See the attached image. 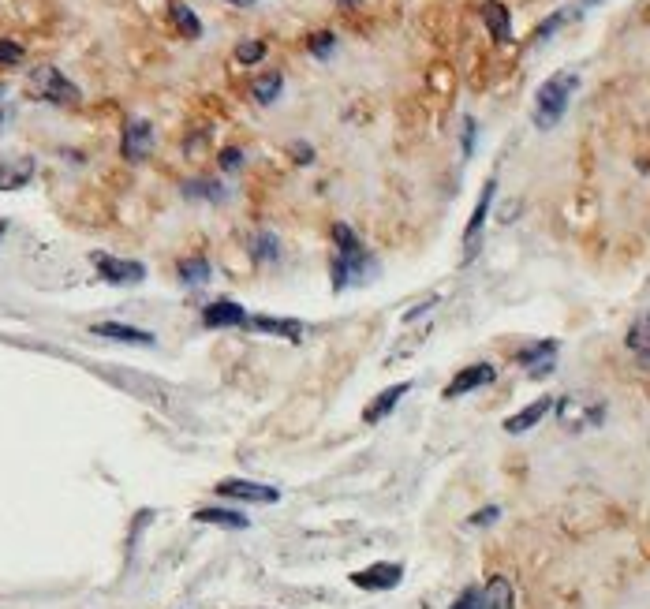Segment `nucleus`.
<instances>
[{
    "instance_id": "obj_1",
    "label": "nucleus",
    "mask_w": 650,
    "mask_h": 609,
    "mask_svg": "<svg viewBox=\"0 0 650 609\" xmlns=\"http://www.w3.org/2000/svg\"><path fill=\"white\" fill-rule=\"evenodd\" d=\"M580 90V75L576 71H557V75H550L546 83L538 86L535 94V113H531V120H535L538 131H553L561 120H565L568 105H572V94Z\"/></svg>"
},
{
    "instance_id": "obj_2",
    "label": "nucleus",
    "mask_w": 650,
    "mask_h": 609,
    "mask_svg": "<svg viewBox=\"0 0 650 609\" xmlns=\"http://www.w3.org/2000/svg\"><path fill=\"white\" fill-rule=\"evenodd\" d=\"M333 243H337V255H333V288L344 292V288H352V284H359L367 277L370 255L348 225H333Z\"/></svg>"
},
{
    "instance_id": "obj_3",
    "label": "nucleus",
    "mask_w": 650,
    "mask_h": 609,
    "mask_svg": "<svg viewBox=\"0 0 650 609\" xmlns=\"http://www.w3.org/2000/svg\"><path fill=\"white\" fill-rule=\"evenodd\" d=\"M27 86L38 101H49V105H60V109H68V105H79V101H83V90L71 83L60 68H53V64H42V68L30 71Z\"/></svg>"
},
{
    "instance_id": "obj_4",
    "label": "nucleus",
    "mask_w": 650,
    "mask_h": 609,
    "mask_svg": "<svg viewBox=\"0 0 650 609\" xmlns=\"http://www.w3.org/2000/svg\"><path fill=\"white\" fill-rule=\"evenodd\" d=\"M90 262H94V270H98L101 281L113 284V288H128V284L146 281V266L135 262V258H116V255L98 251V255H90Z\"/></svg>"
},
{
    "instance_id": "obj_5",
    "label": "nucleus",
    "mask_w": 650,
    "mask_h": 609,
    "mask_svg": "<svg viewBox=\"0 0 650 609\" xmlns=\"http://www.w3.org/2000/svg\"><path fill=\"white\" fill-rule=\"evenodd\" d=\"M453 609H512V587L505 576H494L486 587H467Z\"/></svg>"
},
{
    "instance_id": "obj_6",
    "label": "nucleus",
    "mask_w": 650,
    "mask_h": 609,
    "mask_svg": "<svg viewBox=\"0 0 650 609\" xmlns=\"http://www.w3.org/2000/svg\"><path fill=\"white\" fill-rule=\"evenodd\" d=\"M557 415H561V426H565V430H576V434H580V430L598 426L606 419V404H602V400H591V397H568V400H561Z\"/></svg>"
},
{
    "instance_id": "obj_7",
    "label": "nucleus",
    "mask_w": 650,
    "mask_h": 609,
    "mask_svg": "<svg viewBox=\"0 0 650 609\" xmlns=\"http://www.w3.org/2000/svg\"><path fill=\"white\" fill-rule=\"evenodd\" d=\"M494 191H497V180H486L479 202H475V210H471V221H467V228H464V262H475V255H479L482 232H486V217H490V206H494Z\"/></svg>"
},
{
    "instance_id": "obj_8",
    "label": "nucleus",
    "mask_w": 650,
    "mask_h": 609,
    "mask_svg": "<svg viewBox=\"0 0 650 609\" xmlns=\"http://www.w3.org/2000/svg\"><path fill=\"white\" fill-rule=\"evenodd\" d=\"M217 497H232V501H247V505H277L281 490L255 479H225L217 482Z\"/></svg>"
},
{
    "instance_id": "obj_9",
    "label": "nucleus",
    "mask_w": 650,
    "mask_h": 609,
    "mask_svg": "<svg viewBox=\"0 0 650 609\" xmlns=\"http://www.w3.org/2000/svg\"><path fill=\"white\" fill-rule=\"evenodd\" d=\"M154 150V128H150V120H142V116H131L128 124H124V139H120V154L124 161L131 165H139L146 161Z\"/></svg>"
},
{
    "instance_id": "obj_10",
    "label": "nucleus",
    "mask_w": 650,
    "mask_h": 609,
    "mask_svg": "<svg viewBox=\"0 0 650 609\" xmlns=\"http://www.w3.org/2000/svg\"><path fill=\"white\" fill-rule=\"evenodd\" d=\"M400 580H404V565H396V561H374V565L352 572V583L359 591H393L400 587Z\"/></svg>"
},
{
    "instance_id": "obj_11",
    "label": "nucleus",
    "mask_w": 650,
    "mask_h": 609,
    "mask_svg": "<svg viewBox=\"0 0 650 609\" xmlns=\"http://www.w3.org/2000/svg\"><path fill=\"white\" fill-rule=\"evenodd\" d=\"M557 352H561V340H538V344H531V348L516 352V363H520V367L538 382V378H546V374L553 370Z\"/></svg>"
},
{
    "instance_id": "obj_12",
    "label": "nucleus",
    "mask_w": 650,
    "mask_h": 609,
    "mask_svg": "<svg viewBox=\"0 0 650 609\" xmlns=\"http://www.w3.org/2000/svg\"><path fill=\"white\" fill-rule=\"evenodd\" d=\"M494 378H497V370L490 367V363H471V367H464L453 382L445 385V393H441V397H445V400L467 397V393H475V389H482V385H490Z\"/></svg>"
},
{
    "instance_id": "obj_13",
    "label": "nucleus",
    "mask_w": 650,
    "mask_h": 609,
    "mask_svg": "<svg viewBox=\"0 0 650 609\" xmlns=\"http://www.w3.org/2000/svg\"><path fill=\"white\" fill-rule=\"evenodd\" d=\"M202 322L210 329H247V311L232 299H217L202 311Z\"/></svg>"
},
{
    "instance_id": "obj_14",
    "label": "nucleus",
    "mask_w": 650,
    "mask_h": 609,
    "mask_svg": "<svg viewBox=\"0 0 650 609\" xmlns=\"http://www.w3.org/2000/svg\"><path fill=\"white\" fill-rule=\"evenodd\" d=\"M408 393H411V382H396V385H389V389H382V393L367 404L363 419H367V423H382V419H389V415L400 408V400L408 397Z\"/></svg>"
},
{
    "instance_id": "obj_15",
    "label": "nucleus",
    "mask_w": 650,
    "mask_h": 609,
    "mask_svg": "<svg viewBox=\"0 0 650 609\" xmlns=\"http://www.w3.org/2000/svg\"><path fill=\"white\" fill-rule=\"evenodd\" d=\"M247 329H258V333L284 337V340L303 337V322L299 318H273V314H247Z\"/></svg>"
},
{
    "instance_id": "obj_16",
    "label": "nucleus",
    "mask_w": 650,
    "mask_h": 609,
    "mask_svg": "<svg viewBox=\"0 0 650 609\" xmlns=\"http://www.w3.org/2000/svg\"><path fill=\"white\" fill-rule=\"evenodd\" d=\"M482 23H486V30H490V34H494L497 45L512 42V15H509V8H505L501 0H486V4H482Z\"/></svg>"
},
{
    "instance_id": "obj_17",
    "label": "nucleus",
    "mask_w": 650,
    "mask_h": 609,
    "mask_svg": "<svg viewBox=\"0 0 650 609\" xmlns=\"http://www.w3.org/2000/svg\"><path fill=\"white\" fill-rule=\"evenodd\" d=\"M195 520L198 524L225 527V531H247L251 527V520L240 509H221V505H202V509H195Z\"/></svg>"
},
{
    "instance_id": "obj_18",
    "label": "nucleus",
    "mask_w": 650,
    "mask_h": 609,
    "mask_svg": "<svg viewBox=\"0 0 650 609\" xmlns=\"http://www.w3.org/2000/svg\"><path fill=\"white\" fill-rule=\"evenodd\" d=\"M98 337H109V340H120V344H139V348H150L154 344V333L150 329H139V326H124V322H98V326H90Z\"/></svg>"
},
{
    "instance_id": "obj_19",
    "label": "nucleus",
    "mask_w": 650,
    "mask_h": 609,
    "mask_svg": "<svg viewBox=\"0 0 650 609\" xmlns=\"http://www.w3.org/2000/svg\"><path fill=\"white\" fill-rule=\"evenodd\" d=\"M553 404H557L553 397L531 400L523 411H516V415H509V419H505V430H509V434H527L531 426H538V419H546V411H550Z\"/></svg>"
},
{
    "instance_id": "obj_20",
    "label": "nucleus",
    "mask_w": 650,
    "mask_h": 609,
    "mask_svg": "<svg viewBox=\"0 0 650 609\" xmlns=\"http://www.w3.org/2000/svg\"><path fill=\"white\" fill-rule=\"evenodd\" d=\"M34 176V161L30 157H15V161H0V191H19L30 184Z\"/></svg>"
},
{
    "instance_id": "obj_21",
    "label": "nucleus",
    "mask_w": 650,
    "mask_h": 609,
    "mask_svg": "<svg viewBox=\"0 0 650 609\" xmlns=\"http://www.w3.org/2000/svg\"><path fill=\"white\" fill-rule=\"evenodd\" d=\"M169 15H172V27L180 30L184 38H202V19L195 15V8L191 4H184V0H169Z\"/></svg>"
},
{
    "instance_id": "obj_22",
    "label": "nucleus",
    "mask_w": 650,
    "mask_h": 609,
    "mask_svg": "<svg viewBox=\"0 0 650 609\" xmlns=\"http://www.w3.org/2000/svg\"><path fill=\"white\" fill-rule=\"evenodd\" d=\"M624 344H628V352L636 355L639 363H650V314H639L636 322L628 326Z\"/></svg>"
},
{
    "instance_id": "obj_23",
    "label": "nucleus",
    "mask_w": 650,
    "mask_h": 609,
    "mask_svg": "<svg viewBox=\"0 0 650 609\" xmlns=\"http://www.w3.org/2000/svg\"><path fill=\"white\" fill-rule=\"evenodd\" d=\"M281 90H284L281 71H266V75H258L255 83H251V94H255L258 105H273V101L281 98Z\"/></svg>"
},
{
    "instance_id": "obj_24",
    "label": "nucleus",
    "mask_w": 650,
    "mask_h": 609,
    "mask_svg": "<svg viewBox=\"0 0 650 609\" xmlns=\"http://www.w3.org/2000/svg\"><path fill=\"white\" fill-rule=\"evenodd\" d=\"M176 273H180V281L187 284V288H198V284H206L210 281V262H206V258H184V262H180V266H176Z\"/></svg>"
},
{
    "instance_id": "obj_25",
    "label": "nucleus",
    "mask_w": 650,
    "mask_h": 609,
    "mask_svg": "<svg viewBox=\"0 0 650 609\" xmlns=\"http://www.w3.org/2000/svg\"><path fill=\"white\" fill-rule=\"evenodd\" d=\"M184 195H187V199L221 202V199H225V187L217 184V180H187V184H184Z\"/></svg>"
},
{
    "instance_id": "obj_26",
    "label": "nucleus",
    "mask_w": 650,
    "mask_h": 609,
    "mask_svg": "<svg viewBox=\"0 0 650 609\" xmlns=\"http://www.w3.org/2000/svg\"><path fill=\"white\" fill-rule=\"evenodd\" d=\"M251 255L258 262H277L281 258V240L273 236V232H258L255 240H251Z\"/></svg>"
},
{
    "instance_id": "obj_27",
    "label": "nucleus",
    "mask_w": 650,
    "mask_h": 609,
    "mask_svg": "<svg viewBox=\"0 0 650 609\" xmlns=\"http://www.w3.org/2000/svg\"><path fill=\"white\" fill-rule=\"evenodd\" d=\"M307 53L318 60H329L333 53H337V34H333V30H318V34H311V38H307Z\"/></svg>"
},
{
    "instance_id": "obj_28",
    "label": "nucleus",
    "mask_w": 650,
    "mask_h": 609,
    "mask_svg": "<svg viewBox=\"0 0 650 609\" xmlns=\"http://www.w3.org/2000/svg\"><path fill=\"white\" fill-rule=\"evenodd\" d=\"M262 57H266V42H240L236 45V60H240V64H258Z\"/></svg>"
},
{
    "instance_id": "obj_29",
    "label": "nucleus",
    "mask_w": 650,
    "mask_h": 609,
    "mask_svg": "<svg viewBox=\"0 0 650 609\" xmlns=\"http://www.w3.org/2000/svg\"><path fill=\"white\" fill-rule=\"evenodd\" d=\"M217 161H221V169L225 172H236L243 165V150L240 146H225V150L217 154Z\"/></svg>"
},
{
    "instance_id": "obj_30",
    "label": "nucleus",
    "mask_w": 650,
    "mask_h": 609,
    "mask_svg": "<svg viewBox=\"0 0 650 609\" xmlns=\"http://www.w3.org/2000/svg\"><path fill=\"white\" fill-rule=\"evenodd\" d=\"M23 60V45L12 38H0V64H19Z\"/></svg>"
},
{
    "instance_id": "obj_31",
    "label": "nucleus",
    "mask_w": 650,
    "mask_h": 609,
    "mask_svg": "<svg viewBox=\"0 0 650 609\" xmlns=\"http://www.w3.org/2000/svg\"><path fill=\"white\" fill-rule=\"evenodd\" d=\"M497 516H501V509H497V505H490V509L475 512L467 524H471V527H490V524H497Z\"/></svg>"
},
{
    "instance_id": "obj_32",
    "label": "nucleus",
    "mask_w": 650,
    "mask_h": 609,
    "mask_svg": "<svg viewBox=\"0 0 650 609\" xmlns=\"http://www.w3.org/2000/svg\"><path fill=\"white\" fill-rule=\"evenodd\" d=\"M475 131H479L475 116H464V157L475 154Z\"/></svg>"
},
{
    "instance_id": "obj_33",
    "label": "nucleus",
    "mask_w": 650,
    "mask_h": 609,
    "mask_svg": "<svg viewBox=\"0 0 650 609\" xmlns=\"http://www.w3.org/2000/svg\"><path fill=\"white\" fill-rule=\"evenodd\" d=\"M561 23H565V12H553V15H550V23H542V27H538V42L553 38V30L561 27Z\"/></svg>"
},
{
    "instance_id": "obj_34",
    "label": "nucleus",
    "mask_w": 650,
    "mask_h": 609,
    "mask_svg": "<svg viewBox=\"0 0 650 609\" xmlns=\"http://www.w3.org/2000/svg\"><path fill=\"white\" fill-rule=\"evenodd\" d=\"M292 154H296L299 161L307 165V161H311V157H314V150H311V146H303V142H296V146H292Z\"/></svg>"
},
{
    "instance_id": "obj_35",
    "label": "nucleus",
    "mask_w": 650,
    "mask_h": 609,
    "mask_svg": "<svg viewBox=\"0 0 650 609\" xmlns=\"http://www.w3.org/2000/svg\"><path fill=\"white\" fill-rule=\"evenodd\" d=\"M225 4H236V8H247V4H255V0H225Z\"/></svg>"
},
{
    "instance_id": "obj_36",
    "label": "nucleus",
    "mask_w": 650,
    "mask_h": 609,
    "mask_svg": "<svg viewBox=\"0 0 650 609\" xmlns=\"http://www.w3.org/2000/svg\"><path fill=\"white\" fill-rule=\"evenodd\" d=\"M594 4H602V0H583V8H594Z\"/></svg>"
},
{
    "instance_id": "obj_37",
    "label": "nucleus",
    "mask_w": 650,
    "mask_h": 609,
    "mask_svg": "<svg viewBox=\"0 0 650 609\" xmlns=\"http://www.w3.org/2000/svg\"><path fill=\"white\" fill-rule=\"evenodd\" d=\"M337 4H355V0H337Z\"/></svg>"
},
{
    "instance_id": "obj_38",
    "label": "nucleus",
    "mask_w": 650,
    "mask_h": 609,
    "mask_svg": "<svg viewBox=\"0 0 650 609\" xmlns=\"http://www.w3.org/2000/svg\"><path fill=\"white\" fill-rule=\"evenodd\" d=\"M0 98H4V83H0Z\"/></svg>"
}]
</instances>
